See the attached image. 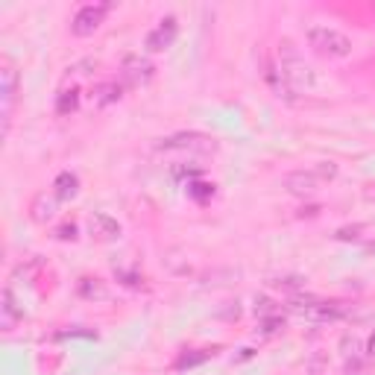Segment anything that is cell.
<instances>
[{"label": "cell", "instance_id": "30bf717a", "mask_svg": "<svg viewBox=\"0 0 375 375\" xmlns=\"http://www.w3.org/2000/svg\"><path fill=\"white\" fill-rule=\"evenodd\" d=\"M88 235L97 243H112L120 238V223L115 217H109V214L94 211V214H88Z\"/></svg>", "mask_w": 375, "mask_h": 375}, {"label": "cell", "instance_id": "2e32d148", "mask_svg": "<svg viewBox=\"0 0 375 375\" xmlns=\"http://www.w3.org/2000/svg\"><path fill=\"white\" fill-rule=\"evenodd\" d=\"M53 214H56V196H47V193H39L30 205V217L35 223H47L53 220Z\"/></svg>", "mask_w": 375, "mask_h": 375}, {"label": "cell", "instance_id": "9a60e30c", "mask_svg": "<svg viewBox=\"0 0 375 375\" xmlns=\"http://www.w3.org/2000/svg\"><path fill=\"white\" fill-rule=\"evenodd\" d=\"M80 109V88L77 85H62L56 94V115L68 117Z\"/></svg>", "mask_w": 375, "mask_h": 375}, {"label": "cell", "instance_id": "9c48e42d", "mask_svg": "<svg viewBox=\"0 0 375 375\" xmlns=\"http://www.w3.org/2000/svg\"><path fill=\"white\" fill-rule=\"evenodd\" d=\"M281 188L288 193H296V196H311L314 191L323 188V179L311 170H293V173H284L281 176Z\"/></svg>", "mask_w": 375, "mask_h": 375}, {"label": "cell", "instance_id": "f546056e", "mask_svg": "<svg viewBox=\"0 0 375 375\" xmlns=\"http://www.w3.org/2000/svg\"><path fill=\"white\" fill-rule=\"evenodd\" d=\"M364 200H367V203H375V182H369V185L364 188Z\"/></svg>", "mask_w": 375, "mask_h": 375}, {"label": "cell", "instance_id": "52a82bcc", "mask_svg": "<svg viewBox=\"0 0 375 375\" xmlns=\"http://www.w3.org/2000/svg\"><path fill=\"white\" fill-rule=\"evenodd\" d=\"M153 77H155V65L150 59H144V56H135V53L123 59V65H120V80H123V85H129V88L147 85Z\"/></svg>", "mask_w": 375, "mask_h": 375}, {"label": "cell", "instance_id": "ffe728a7", "mask_svg": "<svg viewBox=\"0 0 375 375\" xmlns=\"http://www.w3.org/2000/svg\"><path fill=\"white\" fill-rule=\"evenodd\" d=\"M185 191L193 203H208L211 196H214V185L211 182H200V179H193V182H185Z\"/></svg>", "mask_w": 375, "mask_h": 375}, {"label": "cell", "instance_id": "d6986e66", "mask_svg": "<svg viewBox=\"0 0 375 375\" xmlns=\"http://www.w3.org/2000/svg\"><path fill=\"white\" fill-rule=\"evenodd\" d=\"M214 352H208V349H193V352H182L179 358H176V369H191V367H200V364H205L208 358H211Z\"/></svg>", "mask_w": 375, "mask_h": 375}, {"label": "cell", "instance_id": "44dd1931", "mask_svg": "<svg viewBox=\"0 0 375 375\" xmlns=\"http://www.w3.org/2000/svg\"><path fill=\"white\" fill-rule=\"evenodd\" d=\"M255 314L261 317V319H267V317H279V305L273 299H267V296H255Z\"/></svg>", "mask_w": 375, "mask_h": 375}, {"label": "cell", "instance_id": "6da1fadb", "mask_svg": "<svg viewBox=\"0 0 375 375\" xmlns=\"http://www.w3.org/2000/svg\"><path fill=\"white\" fill-rule=\"evenodd\" d=\"M276 65H279L281 77L288 80V85L293 88L296 94H308V91H314V88H317V74L305 65V59L299 56V50L291 42H281Z\"/></svg>", "mask_w": 375, "mask_h": 375}, {"label": "cell", "instance_id": "7a4b0ae2", "mask_svg": "<svg viewBox=\"0 0 375 375\" xmlns=\"http://www.w3.org/2000/svg\"><path fill=\"white\" fill-rule=\"evenodd\" d=\"M291 311L302 319H311V323H334V319L349 317V305L346 302H329V299H314V296H291Z\"/></svg>", "mask_w": 375, "mask_h": 375}, {"label": "cell", "instance_id": "7402d4cb", "mask_svg": "<svg viewBox=\"0 0 375 375\" xmlns=\"http://www.w3.org/2000/svg\"><path fill=\"white\" fill-rule=\"evenodd\" d=\"M281 329H284L281 317H267V319H261V329H258V334H261V337H273V334H279Z\"/></svg>", "mask_w": 375, "mask_h": 375}, {"label": "cell", "instance_id": "d4e9b609", "mask_svg": "<svg viewBox=\"0 0 375 375\" xmlns=\"http://www.w3.org/2000/svg\"><path fill=\"white\" fill-rule=\"evenodd\" d=\"M314 173H317L319 179H323V185H326V182H331L334 176H337V165H334V162H319V165L314 167Z\"/></svg>", "mask_w": 375, "mask_h": 375}, {"label": "cell", "instance_id": "4fadbf2b", "mask_svg": "<svg viewBox=\"0 0 375 375\" xmlns=\"http://www.w3.org/2000/svg\"><path fill=\"white\" fill-rule=\"evenodd\" d=\"M264 80L270 82V88L276 91V97H281V100H288V103H293L296 100V91L288 85V80L281 77V70H279V65H267L264 68Z\"/></svg>", "mask_w": 375, "mask_h": 375}, {"label": "cell", "instance_id": "5bb4252c", "mask_svg": "<svg viewBox=\"0 0 375 375\" xmlns=\"http://www.w3.org/2000/svg\"><path fill=\"white\" fill-rule=\"evenodd\" d=\"M53 193H56V200H62V203L74 200V196L80 193V176H77V173H70V170L59 173V176H56V182H53Z\"/></svg>", "mask_w": 375, "mask_h": 375}, {"label": "cell", "instance_id": "5b68a950", "mask_svg": "<svg viewBox=\"0 0 375 375\" xmlns=\"http://www.w3.org/2000/svg\"><path fill=\"white\" fill-rule=\"evenodd\" d=\"M18 94H21V77L9 59H4L0 65V103H4V135H9L12 127V112H15V103Z\"/></svg>", "mask_w": 375, "mask_h": 375}, {"label": "cell", "instance_id": "484cf974", "mask_svg": "<svg viewBox=\"0 0 375 375\" xmlns=\"http://www.w3.org/2000/svg\"><path fill=\"white\" fill-rule=\"evenodd\" d=\"M196 176H200V167H185V165H176L173 167V179H188V182H193Z\"/></svg>", "mask_w": 375, "mask_h": 375}, {"label": "cell", "instance_id": "83f0119b", "mask_svg": "<svg viewBox=\"0 0 375 375\" xmlns=\"http://www.w3.org/2000/svg\"><path fill=\"white\" fill-rule=\"evenodd\" d=\"M364 226H346V229H337V241H358L361 235H358V231H361Z\"/></svg>", "mask_w": 375, "mask_h": 375}, {"label": "cell", "instance_id": "ac0fdd59", "mask_svg": "<svg viewBox=\"0 0 375 375\" xmlns=\"http://www.w3.org/2000/svg\"><path fill=\"white\" fill-rule=\"evenodd\" d=\"M267 284H270V288H276V291H288V293L296 296L302 288H305V279H302V276H273Z\"/></svg>", "mask_w": 375, "mask_h": 375}, {"label": "cell", "instance_id": "8fae6325", "mask_svg": "<svg viewBox=\"0 0 375 375\" xmlns=\"http://www.w3.org/2000/svg\"><path fill=\"white\" fill-rule=\"evenodd\" d=\"M21 319H24V308L15 302L12 288H4V293H0V329L12 331Z\"/></svg>", "mask_w": 375, "mask_h": 375}, {"label": "cell", "instance_id": "cb8c5ba5", "mask_svg": "<svg viewBox=\"0 0 375 375\" xmlns=\"http://www.w3.org/2000/svg\"><path fill=\"white\" fill-rule=\"evenodd\" d=\"M341 349H343V358H346V361L358 358V337H355V334H346L343 341H341Z\"/></svg>", "mask_w": 375, "mask_h": 375}, {"label": "cell", "instance_id": "4316f807", "mask_svg": "<svg viewBox=\"0 0 375 375\" xmlns=\"http://www.w3.org/2000/svg\"><path fill=\"white\" fill-rule=\"evenodd\" d=\"M56 337H59V341H68V337H85V341H94L97 331H91V329H70V331H59Z\"/></svg>", "mask_w": 375, "mask_h": 375}, {"label": "cell", "instance_id": "f1b7e54d", "mask_svg": "<svg viewBox=\"0 0 375 375\" xmlns=\"http://www.w3.org/2000/svg\"><path fill=\"white\" fill-rule=\"evenodd\" d=\"M56 238H59V241H77V226H74V223H62V226L56 229Z\"/></svg>", "mask_w": 375, "mask_h": 375}, {"label": "cell", "instance_id": "e0dca14e", "mask_svg": "<svg viewBox=\"0 0 375 375\" xmlns=\"http://www.w3.org/2000/svg\"><path fill=\"white\" fill-rule=\"evenodd\" d=\"M77 293L82 296V299H109V291H106V284L100 281V279H91V276H85V279H80L77 281Z\"/></svg>", "mask_w": 375, "mask_h": 375}, {"label": "cell", "instance_id": "4dcf8cb0", "mask_svg": "<svg viewBox=\"0 0 375 375\" xmlns=\"http://www.w3.org/2000/svg\"><path fill=\"white\" fill-rule=\"evenodd\" d=\"M367 355H369V358H375V331L369 334V341H367Z\"/></svg>", "mask_w": 375, "mask_h": 375}, {"label": "cell", "instance_id": "7c38bea8", "mask_svg": "<svg viewBox=\"0 0 375 375\" xmlns=\"http://www.w3.org/2000/svg\"><path fill=\"white\" fill-rule=\"evenodd\" d=\"M88 97H91V106H94V109H109L112 103H117V100L123 97V82H117V80L97 82Z\"/></svg>", "mask_w": 375, "mask_h": 375}, {"label": "cell", "instance_id": "8992f818", "mask_svg": "<svg viewBox=\"0 0 375 375\" xmlns=\"http://www.w3.org/2000/svg\"><path fill=\"white\" fill-rule=\"evenodd\" d=\"M112 4H91V6H82L77 15H74V24H70V32L85 39V35H94L100 30V24L106 21V15H109Z\"/></svg>", "mask_w": 375, "mask_h": 375}, {"label": "cell", "instance_id": "277c9868", "mask_svg": "<svg viewBox=\"0 0 375 375\" xmlns=\"http://www.w3.org/2000/svg\"><path fill=\"white\" fill-rule=\"evenodd\" d=\"M217 141L205 132H176L167 135L155 144L158 153H196V155H208V153H217Z\"/></svg>", "mask_w": 375, "mask_h": 375}, {"label": "cell", "instance_id": "603a6c76", "mask_svg": "<svg viewBox=\"0 0 375 375\" xmlns=\"http://www.w3.org/2000/svg\"><path fill=\"white\" fill-rule=\"evenodd\" d=\"M117 281L120 284H127V288H144V276H138V273H129V270H115Z\"/></svg>", "mask_w": 375, "mask_h": 375}, {"label": "cell", "instance_id": "3957f363", "mask_svg": "<svg viewBox=\"0 0 375 375\" xmlns=\"http://www.w3.org/2000/svg\"><path fill=\"white\" fill-rule=\"evenodd\" d=\"M308 44H311L314 53L329 56V59H346L352 53L349 35H343L341 30H334V27H311L308 30Z\"/></svg>", "mask_w": 375, "mask_h": 375}, {"label": "cell", "instance_id": "ba28073f", "mask_svg": "<svg viewBox=\"0 0 375 375\" xmlns=\"http://www.w3.org/2000/svg\"><path fill=\"white\" fill-rule=\"evenodd\" d=\"M176 35H179V21H176L173 15H167V18H162V21H158V27H155V30H150V32H147L144 47H147L150 53H165V50H170V47H173Z\"/></svg>", "mask_w": 375, "mask_h": 375}]
</instances>
